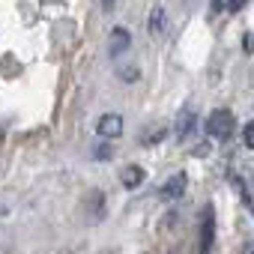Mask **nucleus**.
<instances>
[{
	"label": "nucleus",
	"instance_id": "nucleus-9",
	"mask_svg": "<svg viewBox=\"0 0 254 254\" xmlns=\"http://www.w3.org/2000/svg\"><path fill=\"white\" fill-rule=\"evenodd\" d=\"M165 135H168V132H165V126H153V129L144 135V144H147V147H153V144H159Z\"/></svg>",
	"mask_w": 254,
	"mask_h": 254
},
{
	"label": "nucleus",
	"instance_id": "nucleus-7",
	"mask_svg": "<svg viewBox=\"0 0 254 254\" xmlns=\"http://www.w3.org/2000/svg\"><path fill=\"white\" fill-rule=\"evenodd\" d=\"M144 168H138V165H126L123 168V174H120V180H123V186L126 189H135V186H141L144 183Z\"/></svg>",
	"mask_w": 254,
	"mask_h": 254
},
{
	"label": "nucleus",
	"instance_id": "nucleus-5",
	"mask_svg": "<svg viewBox=\"0 0 254 254\" xmlns=\"http://www.w3.org/2000/svg\"><path fill=\"white\" fill-rule=\"evenodd\" d=\"M129 45H132L129 30H123V27L111 30V39H108V54H111V57H120L123 51H129Z\"/></svg>",
	"mask_w": 254,
	"mask_h": 254
},
{
	"label": "nucleus",
	"instance_id": "nucleus-1",
	"mask_svg": "<svg viewBox=\"0 0 254 254\" xmlns=\"http://www.w3.org/2000/svg\"><path fill=\"white\" fill-rule=\"evenodd\" d=\"M203 129H206L209 138H230L233 129H236V117H233L227 108H218V111H212V114L203 120Z\"/></svg>",
	"mask_w": 254,
	"mask_h": 254
},
{
	"label": "nucleus",
	"instance_id": "nucleus-12",
	"mask_svg": "<svg viewBox=\"0 0 254 254\" xmlns=\"http://www.w3.org/2000/svg\"><path fill=\"white\" fill-rule=\"evenodd\" d=\"M120 78L123 81H132V78H138V69L135 66H126V69H120Z\"/></svg>",
	"mask_w": 254,
	"mask_h": 254
},
{
	"label": "nucleus",
	"instance_id": "nucleus-2",
	"mask_svg": "<svg viewBox=\"0 0 254 254\" xmlns=\"http://www.w3.org/2000/svg\"><path fill=\"white\" fill-rule=\"evenodd\" d=\"M212 245H215V209L206 206L203 221H200V251L197 254H212Z\"/></svg>",
	"mask_w": 254,
	"mask_h": 254
},
{
	"label": "nucleus",
	"instance_id": "nucleus-8",
	"mask_svg": "<svg viewBox=\"0 0 254 254\" xmlns=\"http://www.w3.org/2000/svg\"><path fill=\"white\" fill-rule=\"evenodd\" d=\"M150 33L153 36L165 33V9L162 6H153V12H150Z\"/></svg>",
	"mask_w": 254,
	"mask_h": 254
},
{
	"label": "nucleus",
	"instance_id": "nucleus-4",
	"mask_svg": "<svg viewBox=\"0 0 254 254\" xmlns=\"http://www.w3.org/2000/svg\"><path fill=\"white\" fill-rule=\"evenodd\" d=\"M96 132H99L102 138H117V135H123V117H120V114H105V117L99 120V126H96Z\"/></svg>",
	"mask_w": 254,
	"mask_h": 254
},
{
	"label": "nucleus",
	"instance_id": "nucleus-13",
	"mask_svg": "<svg viewBox=\"0 0 254 254\" xmlns=\"http://www.w3.org/2000/svg\"><path fill=\"white\" fill-rule=\"evenodd\" d=\"M245 3H248V0H230V3H227V9H230V12H239Z\"/></svg>",
	"mask_w": 254,
	"mask_h": 254
},
{
	"label": "nucleus",
	"instance_id": "nucleus-3",
	"mask_svg": "<svg viewBox=\"0 0 254 254\" xmlns=\"http://www.w3.org/2000/svg\"><path fill=\"white\" fill-rule=\"evenodd\" d=\"M186 186H189V177L180 171V174H174V177L162 186L159 197H162V200H180V197H183V191H186Z\"/></svg>",
	"mask_w": 254,
	"mask_h": 254
},
{
	"label": "nucleus",
	"instance_id": "nucleus-14",
	"mask_svg": "<svg viewBox=\"0 0 254 254\" xmlns=\"http://www.w3.org/2000/svg\"><path fill=\"white\" fill-rule=\"evenodd\" d=\"M102 6H105V9H114V6H117V0H102Z\"/></svg>",
	"mask_w": 254,
	"mask_h": 254
},
{
	"label": "nucleus",
	"instance_id": "nucleus-10",
	"mask_svg": "<svg viewBox=\"0 0 254 254\" xmlns=\"http://www.w3.org/2000/svg\"><path fill=\"white\" fill-rule=\"evenodd\" d=\"M242 144H245V147H254V126H251V123L242 129Z\"/></svg>",
	"mask_w": 254,
	"mask_h": 254
},
{
	"label": "nucleus",
	"instance_id": "nucleus-6",
	"mask_svg": "<svg viewBox=\"0 0 254 254\" xmlns=\"http://www.w3.org/2000/svg\"><path fill=\"white\" fill-rule=\"evenodd\" d=\"M194 126H197L194 111H191V108L180 111V117H177V135H180V141H183V138H189V135L194 132Z\"/></svg>",
	"mask_w": 254,
	"mask_h": 254
},
{
	"label": "nucleus",
	"instance_id": "nucleus-11",
	"mask_svg": "<svg viewBox=\"0 0 254 254\" xmlns=\"http://www.w3.org/2000/svg\"><path fill=\"white\" fill-rule=\"evenodd\" d=\"M111 156H114V147H111V144H102V147L96 150V159H111Z\"/></svg>",
	"mask_w": 254,
	"mask_h": 254
}]
</instances>
